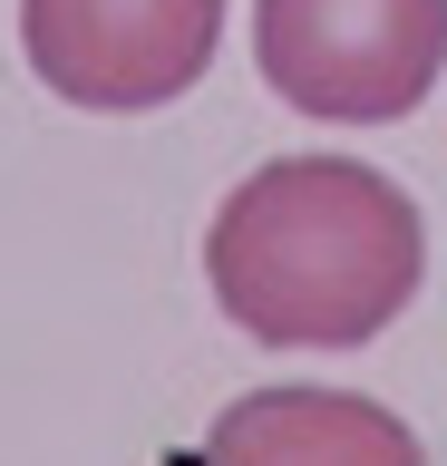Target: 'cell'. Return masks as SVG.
Instances as JSON below:
<instances>
[{
    "label": "cell",
    "mask_w": 447,
    "mask_h": 466,
    "mask_svg": "<svg viewBox=\"0 0 447 466\" xmlns=\"http://www.w3.org/2000/svg\"><path fill=\"white\" fill-rule=\"evenodd\" d=\"M253 58L282 107L321 127H389L447 68V0H253Z\"/></svg>",
    "instance_id": "2"
},
{
    "label": "cell",
    "mask_w": 447,
    "mask_h": 466,
    "mask_svg": "<svg viewBox=\"0 0 447 466\" xmlns=\"http://www.w3.org/2000/svg\"><path fill=\"white\" fill-rule=\"evenodd\" d=\"M205 282L263 350H370L428 282V224L360 156H272L214 204Z\"/></svg>",
    "instance_id": "1"
},
{
    "label": "cell",
    "mask_w": 447,
    "mask_h": 466,
    "mask_svg": "<svg viewBox=\"0 0 447 466\" xmlns=\"http://www.w3.org/2000/svg\"><path fill=\"white\" fill-rule=\"evenodd\" d=\"M205 457H418V428L389 418L380 399H350V389H263L214 418Z\"/></svg>",
    "instance_id": "4"
},
{
    "label": "cell",
    "mask_w": 447,
    "mask_h": 466,
    "mask_svg": "<svg viewBox=\"0 0 447 466\" xmlns=\"http://www.w3.org/2000/svg\"><path fill=\"white\" fill-rule=\"evenodd\" d=\"M20 49L49 97L88 116H147L205 87L224 0H20Z\"/></svg>",
    "instance_id": "3"
}]
</instances>
